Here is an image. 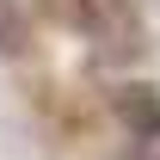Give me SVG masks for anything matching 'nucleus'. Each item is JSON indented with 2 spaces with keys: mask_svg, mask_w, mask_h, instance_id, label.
<instances>
[{
  "mask_svg": "<svg viewBox=\"0 0 160 160\" xmlns=\"http://www.w3.org/2000/svg\"><path fill=\"white\" fill-rule=\"evenodd\" d=\"M117 117L136 129L142 142H160V92L154 86H123V99H117Z\"/></svg>",
  "mask_w": 160,
  "mask_h": 160,
  "instance_id": "1",
  "label": "nucleus"
},
{
  "mask_svg": "<svg viewBox=\"0 0 160 160\" xmlns=\"http://www.w3.org/2000/svg\"><path fill=\"white\" fill-rule=\"evenodd\" d=\"M19 49H25V6L0 0V56H19Z\"/></svg>",
  "mask_w": 160,
  "mask_h": 160,
  "instance_id": "2",
  "label": "nucleus"
}]
</instances>
